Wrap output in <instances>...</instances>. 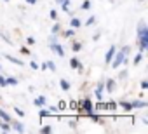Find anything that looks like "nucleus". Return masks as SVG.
<instances>
[{
	"instance_id": "17",
	"label": "nucleus",
	"mask_w": 148,
	"mask_h": 134,
	"mask_svg": "<svg viewBox=\"0 0 148 134\" xmlns=\"http://www.w3.org/2000/svg\"><path fill=\"white\" fill-rule=\"evenodd\" d=\"M106 89H108V92H113V89H115V82H113V80H106Z\"/></svg>"
},
{
	"instance_id": "36",
	"label": "nucleus",
	"mask_w": 148,
	"mask_h": 134,
	"mask_svg": "<svg viewBox=\"0 0 148 134\" xmlns=\"http://www.w3.org/2000/svg\"><path fill=\"white\" fill-rule=\"evenodd\" d=\"M26 40H28V44H35V38H33V37H28Z\"/></svg>"
},
{
	"instance_id": "34",
	"label": "nucleus",
	"mask_w": 148,
	"mask_h": 134,
	"mask_svg": "<svg viewBox=\"0 0 148 134\" xmlns=\"http://www.w3.org/2000/svg\"><path fill=\"white\" fill-rule=\"evenodd\" d=\"M21 52H23V54H32V52H30L26 47H21Z\"/></svg>"
},
{
	"instance_id": "4",
	"label": "nucleus",
	"mask_w": 148,
	"mask_h": 134,
	"mask_svg": "<svg viewBox=\"0 0 148 134\" xmlns=\"http://www.w3.org/2000/svg\"><path fill=\"white\" fill-rule=\"evenodd\" d=\"M82 108L86 110V113H87V115H91V113H94V108H92V103H91V99H89V98L82 101Z\"/></svg>"
},
{
	"instance_id": "7",
	"label": "nucleus",
	"mask_w": 148,
	"mask_h": 134,
	"mask_svg": "<svg viewBox=\"0 0 148 134\" xmlns=\"http://www.w3.org/2000/svg\"><path fill=\"white\" fill-rule=\"evenodd\" d=\"M103 87H105V84H99L98 89H96V98H98V101H103Z\"/></svg>"
},
{
	"instance_id": "15",
	"label": "nucleus",
	"mask_w": 148,
	"mask_h": 134,
	"mask_svg": "<svg viewBox=\"0 0 148 134\" xmlns=\"http://www.w3.org/2000/svg\"><path fill=\"white\" fill-rule=\"evenodd\" d=\"M5 82H7V85H18V79H14V77H7Z\"/></svg>"
},
{
	"instance_id": "14",
	"label": "nucleus",
	"mask_w": 148,
	"mask_h": 134,
	"mask_svg": "<svg viewBox=\"0 0 148 134\" xmlns=\"http://www.w3.org/2000/svg\"><path fill=\"white\" fill-rule=\"evenodd\" d=\"M35 106H44V103H45V98L44 96H40V98H35Z\"/></svg>"
},
{
	"instance_id": "33",
	"label": "nucleus",
	"mask_w": 148,
	"mask_h": 134,
	"mask_svg": "<svg viewBox=\"0 0 148 134\" xmlns=\"http://www.w3.org/2000/svg\"><path fill=\"white\" fill-rule=\"evenodd\" d=\"M30 66H32L33 70H37V68H38V64H37V61H32V64H30Z\"/></svg>"
},
{
	"instance_id": "21",
	"label": "nucleus",
	"mask_w": 148,
	"mask_h": 134,
	"mask_svg": "<svg viewBox=\"0 0 148 134\" xmlns=\"http://www.w3.org/2000/svg\"><path fill=\"white\" fill-rule=\"evenodd\" d=\"M94 23H96V18H94V16H91V18L87 19V26H92Z\"/></svg>"
},
{
	"instance_id": "26",
	"label": "nucleus",
	"mask_w": 148,
	"mask_h": 134,
	"mask_svg": "<svg viewBox=\"0 0 148 134\" xmlns=\"http://www.w3.org/2000/svg\"><path fill=\"white\" fill-rule=\"evenodd\" d=\"M91 7V2H89V0H86V2L82 4V9H89Z\"/></svg>"
},
{
	"instance_id": "31",
	"label": "nucleus",
	"mask_w": 148,
	"mask_h": 134,
	"mask_svg": "<svg viewBox=\"0 0 148 134\" xmlns=\"http://www.w3.org/2000/svg\"><path fill=\"white\" fill-rule=\"evenodd\" d=\"M51 111L49 110H40V117H45V115H49Z\"/></svg>"
},
{
	"instance_id": "9",
	"label": "nucleus",
	"mask_w": 148,
	"mask_h": 134,
	"mask_svg": "<svg viewBox=\"0 0 148 134\" xmlns=\"http://www.w3.org/2000/svg\"><path fill=\"white\" fill-rule=\"evenodd\" d=\"M42 68H49L51 72H56V64L52 63V61H47V63H44V66Z\"/></svg>"
},
{
	"instance_id": "39",
	"label": "nucleus",
	"mask_w": 148,
	"mask_h": 134,
	"mask_svg": "<svg viewBox=\"0 0 148 134\" xmlns=\"http://www.w3.org/2000/svg\"><path fill=\"white\" fill-rule=\"evenodd\" d=\"M26 2H28L30 5H33V4H37V0H26Z\"/></svg>"
},
{
	"instance_id": "37",
	"label": "nucleus",
	"mask_w": 148,
	"mask_h": 134,
	"mask_svg": "<svg viewBox=\"0 0 148 134\" xmlns=\"http://www.w3.org/2000/svg\"><path fill=\"white\" fill-rule=\"evenodd\" d=\"M56 16H58V14H56V11H51V18H52V19H56Z\"/></svg>"
},
{
	"instance_id": "6",
	"label": "nucleus",
	"mask_w": 148,
	"mask_h": 134,
	"mask_svg": "<svg viewBox=\"0 0 148 134\" xmlns=\"http://www.w3.org/2000/svg\"><path fill=\"white\" fill-rule=\"evenodd\" d=\"M115 51H117V49H115V45H112V47H110V51H108V52H106V56H105V61H106V63H110V61H112V57H113Z\"/></svg>"
},
{
	"instance_id": "10",
	"label": "nucleus",
	"mask_w": 148,
	"mask_h": 134,
	"mask_svg": "<svg viewBox=\"0 0 148 134\" xmlns=\"http://www.w3.org/2000/svg\"><path fill=\"white\" fill-rule=\"evenodd\" d=\"M70 25H71V28H73V30H75V28H79L82 23H80V19H79V18H73V19L70 21Z\"/></svg>"
},
{
	"instance_id": "12",
	"label": "nucleus",
	"mask_w": 148,
	"mask_h": 134,
	"mask_svg": "<svg viewBox=\"0 0 148 134\" xmlns=\"http://www.w3.org/2000/svg\"><path fill=\"white\" fill-rule=\"evenodd\" d=\"M0 118H2V120H5V122H11V117H9V113H7V111H4L2 108H0Z\"/></svg>"
},
{
	"instance_id": "5",
	"label": "nucleus",
	"mask_w": 148,
	"mask_h": 134,
	"mask_svg": "<svg viewBox=\"0 0 148 134\" xmlns=\"http://www.w3.org/2000/svg\"><path fill=\"white\" fill-rule=\"evenodd\" d=\"M70 66H71L73 70H82V64H80V61L77 57H71L70 59Z\"/></svg>"
},
{
	"instance_id": "27",
	"label": "nucleus",
	"mask_w": 148,
	"mask_h": 134,
	"mask_svg": "<svg viewBox=\"0 0 148 134\" xmlns=\"http://www.w3.org/2000/svg\"><path fill=\"white\" fill-rule=\"evenodd\" d=\"M66 106H68V105H66L64 101H61V103H59V106H58V110H64Z\"/></svg>"
},
{
	"instance_id": "20",
	"label": "nucleus",
	"mask_w": 148,
	"mask_h": 134,
	"mask_svg": "<svg viewBox=\"0 0 148 134\" xmlns=\"http://www.w3.org/2000/svg\"><path fill=\"white\" fill-rule=\"evenodd\" d=\"M96 108H98V110H106V108H108V105H105L103 101H99V103L96 105Z\"/></svg>"
},
{
	"instance_id": "1",
	"label": "nucleus",
	"mask_w": 148,
	"mask_h": 134,
	"mask_svg": "<svg viewBox=\"0 0 148 134\" xmlns=\"http://www.w3.org/2000/svg\"><path fill=\"white\" fill-rule=\"evenodd\" d=\"M138 37H139V49L145 51L148 47V28L145 23H141L138 26Z\"/></svg>"
},
{
	"instance_id": "18",
	"label": "nucleus",
	"mask_w": 148,
	"mask_h": 134,
	"mask_svg": "<svg viewBox=\"0 0 148 134\" xmlns=\"http://www.w3.org/2000/svg\"><path fill=\"white\" fill-rule=\"evenodd\" d=\"M0 129H2V131H5V132H9L11 131V125L4 120V122H0Z\"/></svg>"
},
{
	"instance_id": "28",
	"label": "nucleus",
	"mask_w": 148,
	"mask_h": 134,
	"mask_svg": "<svg viewBox=\"0 0 148 134\" xmlns=\"http://www.w3.org/2000/svg\"><path fill=\"white\" fill-rule=\"evenodd\" d=\"M5 85H7L5 79H4V77H0V87H5Z\"/></svg>"
},
{
	"instance_id": "40",
	"label": "nucleus",
	"mask_w": 148,
	"mask_h": 134,
	"mask_svg": "<svg viewBox=\"0 0 148 134\" xmlns=\"http://www.w3.org/2000/svg\"><path fill=\"white\" fill-rule=\"evenodd\" d=\"M4 2H9V0H4Z\"/></svg>"
},
{
	"instance_id": "16",
	"label": "nucleus",
	"mask_w": 148,
	"mask_h": 134,
	"mask_svg": "<svg viewBox=\"0 0 148 134\" xmlns=\"http://www.w3.org/2000/svg\"><path fill=\"white\" fill-rule=\"evenodd\" d=\"M59 85H61V89H63V91H68V89H70V82H68V80H64V79L59 82Z\"/></svg>"
},
{
	"instance_id": "3",
	"label": "nucleus",
	"mask_w": 148,
	"mask_h": 134,
	"mask_svg": "<svg viewBox=\"0 0 148 134\" xmlns=\"http://www.w3.org/2000/svg\"><path fill=\"white\" fill-rule=\"evenodd\" d=\"M49 45H51V51H54V52H56L58 56H64V49H63V47H61V45H59V44L56 42V38H54V37L51 38Z\"/></svg>"
},
{
	"instance_id": "13",
	"label": "nucleus",
	"mask_w": 148,
	"mask_h": 134,
	"mask_svg": "<svg viewBox=\"0 0 148 134\" xmlns=\"http://www.w3.org/2000/svg\"><path fill=\"white\" fill-rule=\"evenodd\" d=\"M5 57H7L9 61H12V63H16V64H19V66H23V61H19L18 57H14V56H9V54H5Z\"/></svg>"
},
{
	"instance_id": "24",
	"label": "nucleus",
	"mask_w": 148,
	"mask_h": 134,
	"mask_svg": "<svg viewBox=\"0 0 148 134\" xmlns=\"http://www.w3.org/2000/svg\"><path fill=\"white\" fill-rule=\"evenodd\" d=\"M70 106H71V110H79L77 106H80V105H79L77 101H71V103H70Z\"/></svg>"
},
{
	"instance_id": "30",
	"label": "nucleus",
	"mask_w": 148,
	"mask_h": 134,
	"mask_svg": "<svg viewBox=\"0 0 148 134\" xmlns=\"http://www.w3.org/2000/svg\"><path fill=\"white\" fill-rule=\"evenodd\" d=\"M139 61H141V52H139V54H138V56H136V57H134V64H138V63H139Z\"/></svg>"
},
{
	"instance_id": "32",
	"label": "nucleus",
	"mask_w": 148,
	"mask_h": 134,
	"mask_svg": "<svg viewBox=\"0 0 148 134\" xmlns=\"http://www.w3.org/2000/svg\"><path fill=\"white\" fill-rule=\"evenodd\" d=\"M51 131H52V129H51V125H45V127L42 129V132H51Z\"/></svg>"
},
{
	"instance_id": "35",
	"label": "nucleus",
	"mask_w": 148,
	"mask_h": 134,
	"mask_svg": "<svg viewBox=\"0 0 148 134\" xmlns=\"http://www.w3.org/2000/svg\"><path fill=\"white\" fill-rule=\"evenodd\" d=\"M146 87H148V82H146V80H143V82H141V89H146Z\"/></svg>"
},
{
	"instance_id": "2",
	"label": "nucleus",
	"mask_w": 148,
	"mask_h": 134,
	"mask_svg": "<svg viewBox=\"0 0 148 134\" xmlns=\"http://www.w3.org/2000/svg\"><path fill=\"white\" fill-rule=\"evenodd\" d=\"M127 52H129V47H124L120 52H117V51H115V54H113V56H115V61H113V68H119V66H120V64L125 61V54H127Z\"/></svg>"
},
{
	"instance_id": "19",
	"label": "nucleus",
	"mask_w": 148,
	"mask_h": 134,
	"mask_svg": "<svg viewBox=\"0 0 148 134\" xmlns=\"http://www.w3.org/2000/svg\"><path fill=\"white\" fill-rule=\"evenodd\" d=\"M119 105H120V108H124V110H127V111H129V110H132V106H131V103H125V101H120Z\"/></svg>"
},
{
	"instance_id": "8",
	"label": "nucleus",
	"mask_w": 148,
	"mask_h": 134,
	"mask_svg": "<svg viewBox=\"0 0 148 134\" xmlns=\"http://www.w3.org/2000/svg\"><path fill=\"white\" fill-rule=\"evenodd\" d=\"M11 122H12V120H11ZM12 127H14L18 132H23V131H25V125H23L21 122H12Z\"/></svg>"
},
{
	"instance_id": "25",
	"label": "nucleus",
	"mask_w": 148,
	"mask_h": 134,
	"mask_svg": "<svg viewBox=\"0 0 148 134\" xmlns=\"http://www.w3.org/2000/svg\"><path fill=\"white\" fill-rule=\"evenodd\" d=\"M106 105H108V110H115V106H117V103H113V101H110Z\"/></svg>"
},
{
	"instance_id": "29",
	"label": "nucleus",
	"mask_w": 148,
	"mask_h": 134,
	"mask_svg": "<svg viewBox=\"0 0 148 134\" xmlns=\"http://www.w3.org/2000/svg\"><path fill=\"white\" fill-rule=\"evenodd\" d=\"M73 33H75V31H73V30H66V31H64V37H71Z\"/></svg>"
},
{
	"instance_id": "23",
	"label": "nucleus",
	"mask_w": 148,
	"mask_h": 134,
	"mask_svg": "<svg viewBox=\"0 0 148 134\" xmlns=\"http://www.w3.org/2000/svg\"><path fill=\"white\" fill-rule=\"evenodd\" d=\"M14 111H16V113L19 115V117H25V111H23L21 108H18V106H16V108H14Z\"/></svg>"
},
{
	"instance_id": "22",
	"label": "nucleus",
	"mask_w": 148,
	"mask_h": 134,
	"mask_svg": "<svg viewBox=\"0 0 148 134\" xmlns=\"http://www.w3.org/2000/svg\"><path fill=\"white\" fill-rule=\"evenodd\" d=\"M71 47H73V51L77 52V51H80V47H82V45H80L79 42H73V45H71Z\"/></svg>"
},
{
	"instance_id": "11",
	"label": "nucleus",
	"mask_w": 148,
	"mask_h": 134,
	"mask_svg": "<svg viewBox=\"0 0 148 134\" xmlns=\"http://www.w3.org/2000/svg\"><path fill=\"white\" fill-rule=\"evenodd\" d=\"M131 106H132V108H145V106H146V103H145V101H132V103H131Z\"/></svg>"
},
{
	"instance_id": "38",
	"label": "nucleus",
	"mask_w": 148,
	"mask_h": 134,
	"mask_svg": "<svg viewBox=\"0 0 148 134\" xmlns=\"http://www.w3.org/2000/svg\"><path fill=\"white\" fill-rule=\"evenodd\" d=\"M58 30H59V26H58V25H54V26H52V33H56Z\"/></svg>"
}]
</instances>
